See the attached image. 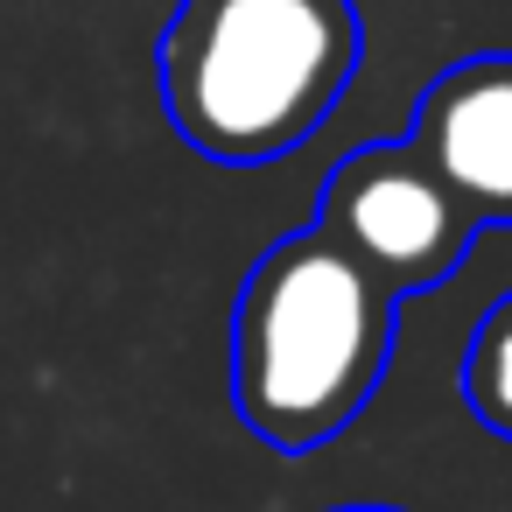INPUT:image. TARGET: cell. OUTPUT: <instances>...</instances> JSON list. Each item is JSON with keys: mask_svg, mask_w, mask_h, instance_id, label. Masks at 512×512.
<instances>
[{"mask_svg": "<svg viewBox=\"0 0 512 512\" xmlns=\"http://www.w3.org/2000/svg\"><path fill=\"white\" fill-rule=\"evenodd\" d=\"M393 330L400 295L379 288L337 239H323L316 225L274 239L232 302L239 421L281 456L323 449L372 407Z\"/></svg>", "mask_w": 512, "mask_h": 512, "instance_id": "cell-1", "label": "cell"}, {"mask_svg": "<svg viewBox=\"0 0 512 512\" xmlns=\"http://www.w3.org/2000/svg\"><path fill=\"white\" fill-rule=\"evenodd\" d=\"M351 0H183L162 29V113L225 169L295 155L358 78Z\"/></svg>", "mask_w": 512, "mask_h": 512, "instance_id": "cell-2", "label": "cell"}, {"mask_svg": "<svg viewBox=\"0 0 512 512\" xmlns=\"http://www.w3.org/2000/svg\"><path fill=\"white\" fill-rule=\"evenodd\" d=\"M316 232L337 239L379 288L428 295L477 246V218L449 197V183L414 155V141L351 148L316 197Z\"/></svg>", "mask_w": 512, "mask_h": 512, "instance_id": "cell-3", "label": "cell"}, {"mask_svg": "<svg viewBox=\"0 0 512 512\" xmlns=\"http://www.w3.org/2000/svg\"><path fill=\"white\" fill-rule=\"evenodd\" d=\"M414 155L484 225H512V50L449 64L414 106Z\"/></svg>", "mask_w": 512, "mask_h": 512, "instance_id": "cell-4", "label": "cell"}, {"mask_svg": "<svg viewBox=\"0 0 512 512\" xmlns=\"http://www.w3.org/2000/svg\"><path fill=\"white\" fill-rule=\"evenodd\" d=\"M463 407L512 442V295H498L477 330H470V351H463Z\"/></svg>", "mask_w": 512, "mask_h": 512, "instance_id": "cell-5", "label": "cell"}, {"mask_svg": "<svg viewBox=\"0 0 512 512\" xmlns=\"http://www.w3.org/2000/svg\"><path fill=\"white\" fill-rule=\"evenodd\" d=\"M337 512H393V505H337Z\"/></svg>", "mask_w": 512, "mask_h": 512, "instance_id": "cell-6", "label": "cell"}]
</instances>
